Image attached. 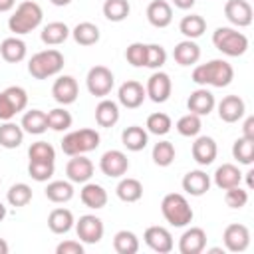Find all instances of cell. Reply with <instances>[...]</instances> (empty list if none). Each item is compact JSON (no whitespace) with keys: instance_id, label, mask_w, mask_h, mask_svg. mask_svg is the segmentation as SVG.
<instances>
[{"instance_id":"1","label":"cell","mask_w":254,"mask_h":254,"mask_svg":"<svg viewBox=\"0 0 254 254\" xmlns=\"http://www.w3.org/2000/svg\"><path fill=\"white\" fill-rule=\"evenodd\" d=\"M234 77V69L226 60H210L192 69V81L200 87H226Z\"/></svg>"},{"instance_id":"2","label":"cell","mask_w":254,"mask_h":254,"mask_svg":"<svg viewBox=\"0 0 254 254\" xmlns=\"http://www.w3.org/2000/svg\"><path fill=\"white\" fill-rule=\"evenodd\" d=\"M42 18H44L42 6L34 0H24L16 6L14 14L8 18V28L16 36H24V34H30L32 30H36L42 24Z\"/></svg>"},{"instance_id":"3","label":"cell","mask_w":254,"mask_h":254,"mask_svg":"<svg viewBox=\"0 0 254 254\" xmlns=\"http://www.w3.org/2000/svg\"><path fill=\"white\" fill-rule=\"evenodd\" d=\"M161 212L165 216V220L175 226V228H183V226H189L194 218V212H192V206L189 204L187 196L181 194V192H169L163 196L161 200Z\"/></svg>"},{"instance_id":"4","label":"cell","mask_w":254,"mask_h":254,"mask_svg":"<svg viewBox=\"0 0 254 254\" xmlns=\"http://www.w3.org/2000/svg\"><path fill=\"white\" fill-rule=\"evenodd\" d=\"M64 54L56 48H48L42 50L38 54H34L28 62V73L36 79H48L52 75H58L64 69Z\"/></svg>"},{"instance_id":"5","label":"cell","mask_w":254,"mask_h":254,"mask_svg":"<svg viewBox=\"0 0 254 254\" xmlns=\"http://www.w3.org/2000/svg\"><path fill=\"white\" fill-rule=\"evenodd\" d=\"M212 44L220 54H224L228 58H238V56L246 54V50H248V38L230 26L216 28L212 32Z\"/></svg>"},{"instance_id":"6","label":"cell","mask_w":254,"mask_h":254,"mask_svg":"<svg viewBox=\"0 0 254 254\" xmlns=\"http://www.w3.org/2000/svg\"><path fill=\"white\" fill-rule=\"evenodd\" d=\"M99 133L95 129H89V127H83V129H77V131H71L67 133L64 139H62V151L67 155V157H73V155H85L89 151H95L99 147Z\"/></svg>"},{"instance_id":"7","label":"cell","mask_w":254,"mask_h":254,"mask_svg":"<svg viewBox=\"0 0 254 254\" xmlns=\"http://www.w3.org/2000/svg\"><path fill=\"white\" fill-rule=\"evenodd\" d=\"M28 105V93L20 85H10L0 91V121H12L14 115L24 111Z\"/></svg>"},{"instance_id":"8","label":"cell","mask_w":254,"mask_h":254,"mask_svg":"<svg viewBox=\"0 0 254 254\" xmlns=\"http://www.w3.org/2000/svg\"><path fill=\"white\" fill-rule=\"evenodd\" d=\"M113 83H115V75L109 67L105 65H93L89 71H87V77H85V85H87V91L95 97H105L111 93L113 89Z\"/></svg>"},{"instance_id":"9","label":"cell","mask_w":254,"mask_h":254,"mask_svg":"<svg viewBox=\"0 0 254 254\" xmlns=\"http://www.w3.org/2000/svg\"><path fill=\"white\" fill-rule=\"evenodd\" d=\"M171 91H173V81H171L169 73H165L161 69H155L151 73V77L147 79V85H145L147 97L153 103H165L171 97Z\"/></svg>"},{"instance_id":"10","label":"cell","mask_w":254,"mask_h":254,"mask_svg":"<svg viewBox=\"0 0 254 254\" xmlns=\"http://www.w3.org/2000/svg\"><path fill=\"white\" fill-rule=\"evenodd\" d=\"M99 169L109 179H119L129 171V159L119 149H109L99 159Z\"/></svg>"},{"instance_id":"11","label":"cell","mask_w":254,"mask_h":254,"mask_svg":"<svg viewBox=\"0 0 254 254\" xmlns=\"http://www.w3.org/2000/svg\"><path fill=\"white\" fill-rule=\"evenodd\" d=\"M75 232H77V238L83 244H97L103 238V232H105L103 220L95 214H83L75 222Z\"/></svg>"},{"instance_id":"12","label":"cell","mask_w":254,"mask_h":254,"mask_svg":"<svg viewBox=\"0 0 254 254\" xmlns=\"http://www.w3.org/2000/svg\"><path fill=\"white\" fill-rule=\"evenodd\" d=\"M222 242L228 252H244L250 246V230L244 224L232 222L222 232Z\"/></svg>"},{"instance_id":"13","label":"cell","mask_w":254,"mask_h":254,"mask_svg":"<svg viewBox=\"0 0 254 254\" xmlns=\"http://www.w3.org/2000/svg\"><path fill=\"white\" fill-rule=\"evenodd\" d=\"M224 16L226 20L236 28H246L252 24L254 12L248 0H228L224 4Z\"/></svg>"},{"instance_id":"14","label":"cell","mask_w":254,"mask_h":254,"mask_svg":"<svg viewBox=\"0 0 254 254\" xmlns=\"http://www.w3.org/2000/svg\"><path fill=\"white\" fill-rule=\"evenodd\" d=\"M145 97H147V93H145L143 83H139V81H135V79L123 81V83L119 85V89H117V99H119V103H121L123 107H127V109H137V107H141L143 101H145Z\"/></svg>"},{"instance_id":"15","label":"cell","mask_w":254,"mask_h":254,"mask_svg":"<svg viewBox=\"0 0 254 254\" xmlns=\"http://www.w3.org/2000/svg\"><path fill=\"white\" fill-rule=\"evenodd\" d=\"M143 240L153 252H159V254H169L175 248L173 234L165 226H159V224L157 226H149L145 230V234H143Z\"/></svg>"},{"instance_id":"16","label":"cell","mask_w":254,"mask_h":254,"mask_svg":"<svg viewBox=\"0 0 254 254\" xmlns=\"http://www.w3.org/2000/svg\"><path fill=\"white\" fill-rule=\"evenodd\" d=\"M204 248H206V232L200 226L187 228L179 238L181 254H200Z\"/></svg>"},{"instance_id":"17","label":"cell","mask_w":254,"mask_h":254,"mask_svg":"<svg viewBox=\"0 0 254 254\" xmlns=\"http://www.w3.org/2000/svg\"><path fill=\"white\" fill-rule=\"evenodd\" d=\"M79 87L73 75H60L52 85V95L60 105H69L77 99Z\"/></svg>"},{"instance_id":"18","label":"cell","mask_w":254,"mask_h":254,"mask_svg":"<svg viewBox=\"0 0 254 254\" xmlns=\"http://www.w3.org/2000/svg\"><path fill=\"white\" fill-rule=\"evenodd\" d=\"M65 175L67 181L83 185L93 177V163L85 155H73L65 165Z\"/></svg>"},{"instance_id":"19","label":"cell","mask_w":254,"mask_h":254,"mask_svg":"<svg viewBox=\"0 0 254 254\" xmlns=\"http://www.w3.org/2000/svg\"><path fill=\"white\" fill-rule=\"evenodd\" d=\"M246 113V103L240 95H226L218 103V117L224 123H236L244 117Z\"/></svg>"},{"instance_id":"20","label":"cell","mask_w":254,"mask_h":254,"mask_svg":"<svg viewBox=\"0 0 254 254\" xmlns=\"http://www.w3.org/2000/svg\"><path fill=\"white\" fill-rule=\"evenodd\" d=\"M214 105H216L214 95H212L206 87H198V89H194V91L189 95V99H187V107H189V111L194 113V115H198V117H202V115H210V111L214 109Z\"/></svg>"},{"instance_id":"21","label":"cell","mask_w":254,"mask_h":254,"mask_svg":"<svg viewBox=\"0 0 254 254\" xmlns=\"http://www.w3.org/2000/svg\"><path fill=\"white\" fill-rule=\"evenodd\" d=\"M190 153H192V159H194L198 165L206 167V165H210V163L216 159L218 147H216V141H214L212 137L200 135V137H196V139H194Z\"/></svg>"},{"instance_id":"22","label":"cell","mask_w":254,"mask_h":254,"mask_svg":"<svg viewBox=\"0 0 254 254\" xmlns=\"http://www.w3.org/2000/svg\"><path fill=\"white\" fill-rule=\"evenodd\" d=\"M181 185H183V190L187 194H190V196H202L210 189V177L204 171H200V169L189 171L183 177V183Z\"/></svg>"},{"instance_id":"23","label":"cell","mask_w":254,"mask_h":254,"mask_svg":"<svg viewBox=\"0 0 254 254\" xmlns=\"http://www.w3.org/2000/svg\"><path fill=\"white\" fill-rule=\"evenodd\" d=\"M147 20L155 28H167L173 22V8L167 0H153L147 6Z\"/></svg>"},{"instance_id":"24","label":"cell","mask_w":254,"mask_h":254,"mask_svg":"<svg viewBox=\"0 0 254 254\" xmlns=\"http://www.w3.org/2000/svg\"><path fill=\"white\" fill-rule=\"evenodd\" d=\"M79 198L81 202L87 206V208H93V210H99L107 204V190L97 185V183H83L81 190H79Z\"/></svg>"},{"instance_id":"25","label":"cell","mask_w":254,"mask_h":254,"mask_svg":"<svg viewBox=\"0 0 254 254\" xmlns=\"http://www.w3.org/2000/svg\"><path fill=\"white\" fill-rule=\"evenodd\" d=\"M173 58L179 65H194L200 60V48L194 40H183L175 46Z\"/></svg>"},{"instance_id":"26","label":"cell","mask_w":254,"mask_h":254,"mask_svg":"<svg viewBox=\"0 0 254 254\" xmlns=\"http://www.w3.org/2000/svg\"><path fill=\"white\" fill-rule=\"evenodd\" d=\"M121 143L125 145L127 151H143L149 143V133L147 129L139 127V125H131V127H125L123 133H121Z\"/></svg>"},{"instance_id":"27","label":"cell","mask_w":254,"mask_h":254,"mask_svg":"<svg viewBox=\"0 0 254 254\" xmlns=\"http://www.w3.org/2000/svg\"><path fill=\"white\" fill-rule=\"evenodd\" d=\"M75 220H73V212L69 208H54L50 214H48V228L54 232V234H65L73 228Z\"/></svg>"},{"instance_id":"28","label":"cell","mask_w":254,"mask_h":254,"mask_svg":"<svg viewBox=\"0 0 254 254\" xmlns=\"http://www.w3.org/2000/svg\"><path fill=\"white\" fill-rule=\"evenodd\" d=\"M0 56L8 64L22 62L26 58V42L20 40L18 36H10V38L2 40V44H0Z\"/></svg>"},{"instance_id":"29","label":"cell","mask_w":254,"mask_h":254,"mask_svg":"<svg viewBox=\"0 0 254 254\" xmlns=\"http://www.w3.org/2000/svg\"><path fill=\"white\" fill-rule=\"evenodd\" d=\"M71 30L67 28V24L64 22H50L42 28L40 32V40L46 44V46H60L64 44L67 38H69Z\"/></svg>"},{"instance_id":"30","label":"cell","mask_w":254,"mask_h":254,"mask_svg":"<svg viewBox=\"0 0 254 254\" xmlns=\"http://www.w3.org/2000/svg\"><path fill=\"white\" fill-rule=\"evenodd\" d=\"M240 181H242V173H240V169H238L236 165H232V163H224V165H220V167L214 171V185H216L218 189H222V190L240 185Z\"/></svg>"},{"instance_id":"31","label":"cell","mask_w":254,"mask_h":254,"mask_svg":"<svg viewBox=\"0 0 254 254\" xmlns=\"http://www.w3.org/2000/svg\"><path fill=\"white\" fill-rule=\"evenodd\" d=\"M95 121L99 127H113L119 121V105L111 99H101L95 105Z\"/></svg>"},{"instance_id":"32","label":"cell","mask_w":254,"mask_h":254,"mask_svg":"<svg viewBox=\"0 0 254 254\" xmlns=\"http://www.w3.org/2000/svg\"><path fill=\"white\" fill-rule=\"evenodd\" d=\"M179 32L187 40H196L206 32V20L202 16H198V14L183 16V20L179 22Z\"/></svg>"},{"instance_id":"33","label":"cell","mask_w":254,"mask_h":254,"mask_svg":"<svg viewBox=\"0 0 254 254\" xmlns=\"http://www.w3.org/2000/svg\"><path fill=\"white\" fill-rule=\"evenodd\" d=\"M22 129L24 133H30V135H42L44 131H48V117L42 109H30L24 113L22 117Z\"/></svg>"},{"instance_id":"34","label":"cell","mask_w":254,"mask_h":254,"mask_svg":"<svg viewBox=\"0 0 254 254\" xmlns=\"http://www.w3.org/2000/svg\"><path fill=\"white\" fill-rule=\"evenodd\" d=\"M46 198L56 202V204H64L67 200L73 198V185L71 181H52L46 187Z\"/></svg>"},{"instance_id":"35","label":"cell","mask_w":254,"mask_h":254,"mask_svg":"<svg viewBox=\"0 0 254 254\" xmlns=\"http://www.w3.org/2000/svg\"><path fill=\"white\" fill-rule=\"evenodd\" d=\"M24 141V129L18 123L4 121L0 125V147L4 149H16Z\"/></svg>"},{"instance_id":"36","label":"cell","mask_w":254,"mask_h":254,"mask_svg":"<svg viewBox=\"0 0 254 254\" xmlns=\"http://www.w3.org/2000/svg\"><path fill=\"white\" fill-rule=\"evenodd\" d=\"M115 192H117L119 200H123V202H137L143 196V185H141V181H137L133 177H125L117 183Z\"/></svg>"},{"instance_id":"37","label":"cell","mask_w":254,"mask_h":254,"mask_svg":"<svg viewBox=\"0 0 254 254\" xmlns=\"http://www.w3.org/2000/svg\"><path fill=\"white\" fill-rule=\"evenodd\" d=\"M71 36H73L75 44H79V46H93V44L99 42L101 32L93 22H79L71 30Z\"/></svg>"},{"instance_id":"38","label":"cell","mask_w":254,"mask_h":254,"mask_svg":"<svg viewBox=\"0 0 254 254\" xmlns=\"http://www.w3.org/2000/svg\"><path fill=\"white\" fill-rule=\"evenodd\" d=\"M113 250L117 254H135L139 250V238L131 230H119L113 236Z\"/></svg>"},{"instance_id":"39","label":"cell","mask_w":254,"mask_h":254,"mask_svg":"<svg viewBox=\"0 0 254 254\" xmlns=\"http://www.w3.org/2000/svg\"><path fill=\"white\" fill-rule=\"evenodd\" d=\"M131 12L129 0H105L103 2V16L109 22H123Z\"/></svg>"},{"instance_id":"40","label":"cell","mask_w":254,"mask_h":254,"mask_svg":"<svg viewBox=\"0 0 254 254\" xmlns=\"http://www.w3.org/2000/svg\"><path fill=\"white\" fill-rule=\"evenodd\" d=\"M232 157L240 165H252V161H254V139L238 137L232 145Z\"/></svg>"},{"instance_id":"41","label":"cell","mask_w":254,"mask_h":254,"mask_svg":"<svg viewBox=\"0 0 254 254\" xmlns=\"http://www.w3.org/2000/svg\"><path fill=\"white\" fill-rule=\"evenodd\" d=\"M6 200H8L10 206H16V208L26 206V204L32 200V187L26 185V183H16V185H12V187L8 189V192H6Z\"/></svg>"},{"instance_id":"42","label":"cell","mask_w":254,"mask_h":254,"mask_svg":"<svg viewBox=\"0 0 254 254\" xmlns=\"http://www.w3.org/2000/svg\"><path fill=\"white\" fill-rule=\"evenodd\" d=\"M46 117H48V129H52V131H67L73 121L71 113L64 107H56V109L48 111Z\"/></svg>"},{"instance_id":"43","label":"cell","mask_w":254,"mask_h":254,"mask_svg":"<svg viewBox=\"0 0 254 254\" xmlns=\"http://www.w3.org/2000/svg\"><path fill=\"white\" fill-rule=\"evenodd\" d=\"M145 127H147V133H153V135H167V133L171 131V127H173V121H171V117H169L167 113L155 111V113H151V115L147 117Z\"/></svg>"},{"instance_id":"44","label":"cell","mask_w":254,"mask_h":254,"mask_svg":"<svg viewBox=\"0 0 254 254\" xmlns=\"http://www.w3.org/2000/svg\"><path fill=\"white\" fill-rule=\"evenodd\" d=\"M177 131L183 135V137H196L198 133H200V129H202V121H200V117L198 115H194V113H187V115H183L179 121H177Z\"/></svg>"},{"instance_id":"45","label":"cell","mask_w":254,"mask_h":254,"mask_svg":"<svg viewBox=\"0 0 254 254\" xmlns=\"http://www.w3.org/2000/svg\"><path fill=\"white\" fill-rule=\"evenodd\" d=\"M175 155H177V151L171 141H159L153 147V161L159 167H169L175 161Z\"/></svg>"},{"instance_id":"46","label":"cell","mask_w":254,"mask_h":254,"mask_svg":"<svg viewBox=\"0 0 254 254\" xmlns=\"http://www.w3.org/2000/svg\"><path fill=\"white\" fill-rule=\"evenodd\" d=\"M30 161H46V163H56V149L48 141H36L28 149Z\"/></svg>"},{"instance_id":"47","label":"cell","mask_w":254,"mask_h":254,"mask_svg":"<svg viewBox=\"0 0 254 254\" xmlns=\"http://www.w3.org/2000/svg\"><path fill=\"white\" fill-rule=\"evenodd\" d=\"M56 165L54 163H46V161H30L28 163V175L38 181V183H46L54 177Z\"/></svg>"},{"instance_id":"48","label":"cell","mask_w":254,"mask_h":254,"mask_svg":"<svg viewBox=\"0 0 254 254\" xmlns=\"http://www.w3.org/2000/svg\"><path fill=\"white\" fill-rule=\"evenodd\" d=\"M167 62V52L161 44H147V56H145V67L161 69Z\"/></svg>"},{"instance_id":"49","label":"cell","mask_w":254,"mask_h":254,"mask_svg":"<svg viewBox=\"0 0 254 254\" xmlns=\"http://www.w3.org/2000/svg\"><path fill=\"white\" fill-rule=\"evenodd\" d=\"M145 56H147V44L141 42H133L125 50V60L133 67H145Z\"/></svg>"},{"instance_id":"50","label":"cell","mask_w":254,"mask_h":254,"mask_svg":"<svg viewBox=\"0 0 254 254\" xmlns=\"http://www.w3.org/2000/svg\"><path fill=\"white\" fill-rule=\"evenodd\" d=\"M224 202H226L230 208H242V206H246V202H248V190L242 189L240 185L230 187V189H226V192H224Z\"/></svg>"},{"instance_id":"51","label":"cell","mask_w":254,"mask_h":254,"mask_svg":"<svg viewBox=\"0 0 254 254\" xmlns=\"http://www.w3.org/2000/svg\"><path fill=\"white\" fill-rule=\"evenodd\" d=\"M56 254H83L81 240H64L56 246Z\"/></svg>"},{"instance_id":"52","label":"cell","mask_w":254,"mask_h":254,"mask_svg":"<svg viewBox=\"0 0 254 254\" xmlns=\"http://www.w3.org/2000/svg\"><path fill=\"white\" fill-rule=\"evenodd\" d=\"M242 137H248V139H254V117H246L244 125H242Z\"/></svg>"},{"instance_id":"53","label":"cell","mask_w":254,"mask_h":254,"mask_svg":"<svg viewBox=\"0 0 254 254\" xmlns=\"http://www.w3.org/2000/svg\"><path fill=\"white\" fill-rule=\"evenodd\" d=\"M194 2H196V0H173V4H175L179 10H189V8L194 6Z\"/></svg>"},{"instance_id":"54","label":"cell","mask_w":254,"mask_h":254,"mask_svg":"<svg viewBox=\"0 0 254 254\" xmlns=\"http://www.w3.org/2000/svg\"><path fill=\"white\" fill-rule=\"evenodd\" d=\"M16 6V0H0V12H10Z\"/></svg>"},{"instance_id":"55","label":"cell","mask_w":254,"mask_h":254,"mask_svg":"<svg viewBox=\"0 0 254 254\" xmlns=\"http://www.w3.org/2000/svg\"><path fill=\"white\" fill-rule=\"evenodd\" d=\"M8 242L4 240V238H0V254H8Z\"/></svg>"},{"instance_id":"56","label":"cell","mask_w":254,"mask_h":254,"mask_svg":"<svg viewBox=\"0 0 254 254\" xmlns=\"http://www.w3.org/2000/svg\"><path fill=\"white\" fill-rule=\"evenodd\" d=\"M252 175H254V171H248V173H246V183H248V189H252V185H254Z\"/></svg>"},{"instance_id":"57","label":"cell","mask_w":254,"mask_h":254,"mask_svg":"<svg viewBox=\"0 0 254 254\" xmlns=\"http://www.w3.org/2000/svg\"><path fill=\"white\" fill-rule=\"evenodd\" d=\"M50 2H52L54 6H67L71 0H50Z\"/></svg>"},{"instance_id":"58","label":"cell","mask_w":254,"mask_h":254,"mask_svg":"<svg viewBox=\"0 0 254 254\" xmlns=\"http://www.w3.org/2000/svg\"><path fill=\"white\" fill-rule=\"evenodd\" d=\"M6 214H8V210H6V206H4L2 202H0V222H2L4 218H6Z\"/></svg>"},{"instance_id":"59","label":"cell","mask_w":254,"mask_h":254,"mask_svg":"<svg viewBox=\"0 0 254 254\" xmlns=\"http://www.w3.org/2000/svg\"><path fill=\"white\" fill-rule=\"evenodd\" d=\"M208 252H210V254H222L224 250H222V248H210Z\"/></svg>"},{"instance_id":"60","label":"cell","mask_w":254,"mask_h":254,"mask_svg":"<svg viewBox=\"0 0 254 254\" xmlns=\"http://www.w3.org/2000/svg\"><path fill=\"white\" fill-rule=\"evenodd\" d=\"M0 183H2V181H0Z\"/></svg>"}]
</instances>
